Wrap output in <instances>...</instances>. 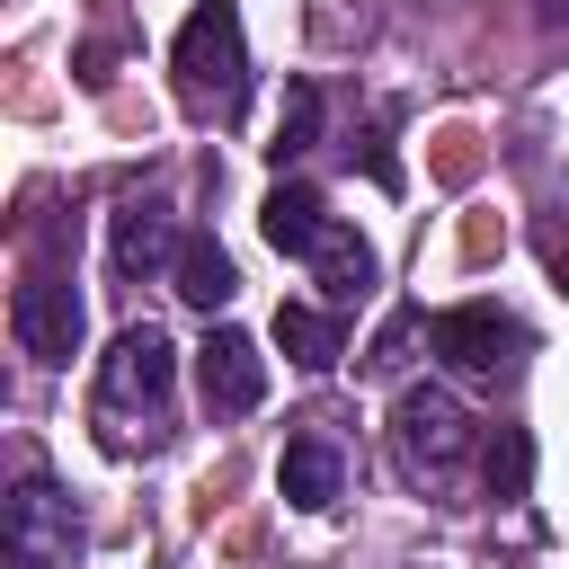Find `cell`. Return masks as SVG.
Here are the masks:
<instances>
[{
	"instance_id": "obj_1",
	"label": "cell",
	"mask_w": 569,
	"mask_h": 569,
	"mask_svg": "<svg viewBox=\"0 0 569 569\" xmlns=\"http://www.w3.org/2000/svg\"><path fill=\"white\" fill-rule=\"evenodd\" d=\"M169 62H178V98L196 116H240V98H249V36H240V9L231 0L187 9Z\"/></svg>"
},
{
	"instance_id": "obj_2",
	"label": "cell",
	"mask_w": 569,
	"mask_h": 569,
	"mask_svg": "<svg viewBox=\"0 0 569 569\" xmlns=\"http://www.w3.org/2000/svg\"><path fill=\"white\" fill-rule=\"evenodd\" d=\"M427 347H436L453 373H471V382H516V365L533 356L525 320L498 311V302H453V311H436V320H427Z\"/></svg>"
},
{
	"instance_id": "obj_3",
	"label": "cell",
	"mask_w": 569,
	"mask_h": 569,
	"mask_svg": "<svg viewBox=\"0 0 569 569\" xmlns=\"http://www.w3.org/2000/svg\"><path fill=\"white\" fill-rule=\"evenodd\" d=\"M0 542H9V560H18V569H71V560H80L71 489H62V480H44V471H27V480L9 489V507H0Z\"/></svg>"
},
{
	"instance_id": "obj_4",
	"label": "cell",
	"mask_w": 569,
	"mask_h": 569,
	"mask_svg": "<svg viewBox=\"0 0 569 569\" xmlns=\"http://www.w3.org/2000/svg\"><path fill=\"white\" fill-rule=\"evenodd\" d=\"M169 373H178V356H169V338L151 329V320H133L116 347H107V365H98V418H124V409H142L151 427H160V400H169Z\"/></svg>"
},
{
	"instance_id": "obj_5",
	"label": "cell",
	"mask_w": 569,
	"mask_h": 569,
	"mask_svg": "<svg viewBox=\"0 0 569 569\" xmlns=\"http://www.w3.org/2000/svg\"><path fill=\"white\" fill-rule=\"evenodd\" d=\"M391 436H400V453H409L418 471H445V462H462L471 418H462V400H453L445 382H409V391L391 400Z\"/></svg>"
},
{
	"instance_id": "obj_6",
	"label": "cell",
	"mask_w": 569,
	"mask_h": 569,
	"mask_svg": "<svg viewBox=\"0 0 569 569\" xmlns=\"http://www.w3.org/2000/svg\"><path fill=\"white\" fill-rule=\"evenodd\" d=\"M9 329H18V347L36 365H71V347H80V293L62 276H27L18 302H9Z\"/></svg>"
},
{
	"instance_id": "obj_7",
	"label": "cell",
	"mask_w": 569,
	"mask_h": 569,
	"mask_svg": "<svg viewBox=\"0 0 569 569\" xmlns=\"http://www.w3.org/2000/svg\"><path fill=\"white\" fill-rule=\"evenodd\" d=\"M196 382H204V409L249 418V409L267 400V356H258V338H249V329H213V338L196 347Z\"/></svg>"
},
{
	"instance_id": "obj_8",
	"label": "cell",
	"mask_w": 569,
	"mask_h": 569,
	"mask_svg": "<svg viewBox=\"0 0 569 569\" xmlns=\"http://www.w3.org/2000/svg\"><path fill=\"white\" fill-rule=\"evenodd\" d=\"M258 231H267V249H284V258H320L338 222H329L320 187H276V196L258 204Z\"/></svg>"
},
{
	"instance_id": "obj_9",
	"label": "cell",
	"mask_w": 569,
	"mask_h": 569,
	"mask_svg": "<svg viewBox=\"0 0 569 569\" xmlns=\"http://www.w3.org/2000/svg\"><path fill=\"white\" fill-rule=\"evenodd\" d=\"M178 249H187V240L169 231V204H124V213H116V240H107V258H116V276H124V284H142L151 267H169Z\"/></svg>"
},
{
	"instance_id": "obj_10",
	"label": "cell",
	"mask_w": 569,
	"mask_h": 569,
	"mask_svg": "<svg viewBox=\"0 0 569 569\" xmlns=\"http://www.w3.org/2000/svg\"><path fill=\"white\" fill-rule=\"evenodd\" d=\"M338 471H347V462H338V445H329V436H293L276 480H284V498H293L302 516H320V507H338Z\"/></svg>"
},
{
	"instance_id": "obj_11",
	"label": "cell",
	"mask_w": 569,
	"mask_h": 569,
	"mask_svg": "<svg viewBox=\"0 0 569 569\" xmlns=\"http://www.w3.org/2000/svg\"><path fill=\"white\" fill-rule=\"evenodd\" d=\"M178 293H187L196 311H222V302L240 293V267L222 258V240H204V231H196V240L178 249Z\"/></svg>"
},
{
	"instance_id": "obj_12",
	"label": "cell",
	"mask_w": 569,
	"mask_h": 569,
	"mask_svg": "<svg viewBox=\"0 0 569 569\" xmlns=\"http://www.w3.org/2000/svg\"><path fill=\"white\" fill-rule=\"evenodd\" d=\"M276 347H284L302 373H329V365H338V320H329L320 302H284V311H276Z\"/></svg>"
},
{
	"instance_id": "obj_13",
	"label": "cell",
	"mask_w": 569,
	"mask_h": 569,
	"mask_svg": "<svg viewBox=\"0 0 569 569\" xmlns=\"http://www.w3.org/2000/svg\"><path fill=\"white\" fill-rule=\"evenodd\" d=\"M311 267H320V293H329V302H365V293H373V249H365L356 231H329V249H320Z\"/></svg>"
},
{
	"instance_id": "obj_14",
	"label": "cell",
	"mask_w": 569,
	"mask_h": 569,
	"mask_svg": "<svg viewBox=\"0 0 569 569\" xmlns=\"http://www.w3.org/2000/svg\"><path fill=\"white\" fill-rule=\"evenodd\" d=\"M311 142H320V89H311V80H293V89H284V116H276V142H267V151H276V160H302Z\"/></svg>"
},
{
	"instance_id": "obj_15",
	"label": "cell",
	"mask_w": 569,
	"mask_h": 569,
	"mask_svg": "<svg viewBox=\"0 0 569 569\" xmlns=\"http://www.w3.org/2000/svg\"><path fill=\"white\" fill-rule=\"evenodd\" d=\"M525 489H533V436L498 427V445H489V498H525Z\"/></svg>"
},
{
	"instance_id": "obj_16",
	"label": "cell",
	"mask_w": 569,
	"mask_h": 569,
	"mask_svg": "<svg viewBox=\"0 0 569 569\" xmlns=\"http://www.w3.org/2000/svg\"><path fill=\"white\" fill-rule=\"evenodd\" d=\"M533 18H542V27H560V18H569V0H533Z\"/></svg>"
},
{
	"instance_id": "obj_17",
	"label": "cell",
	"mask_w": 569,
	"mask_h": 569,
	"mask_svg": "<svg viewBox=\"0 0 569 569\" xmlns=\"http://www.w3.org/2000/svg\"><path fill=\"white\" fill-rule=\"evenodd\" d=\"M551 276H560V284H569V240H560V249H551Z\"/></svg>"
}]
</instances>
